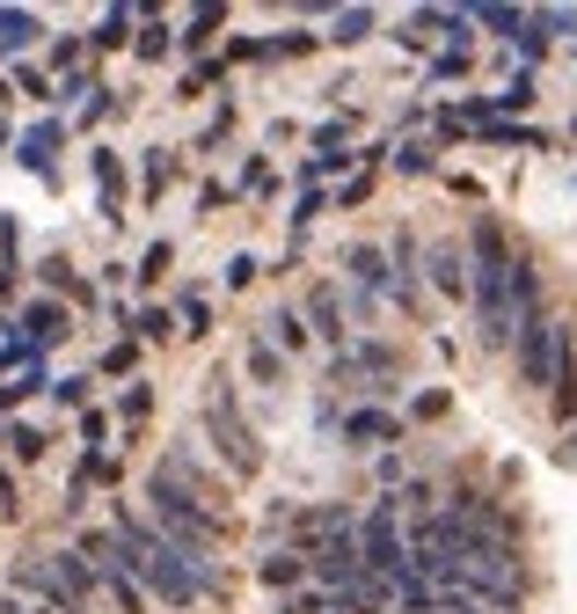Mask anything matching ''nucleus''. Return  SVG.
<instances>
[{
  "label": "nucleus",
  "instance_id": "nucleus-1",
  "mask_svg": "<svg viewBox=\"0 0 577 614\" xmlns=\"http://www.w3.org/2000/svg\"><path fill=\"white\" fill-rule=\"evenodd\" d=\"M512 256L505 249V227L482 220L476 227V315H482V337L490 345H512L519 337V308H512Z\"/></svg>",
  "mask_w": 577,
  "mask_h": 614
},
{
  "label": "nucleus",
  "instance_id": "nucleus-2",
  "mask_svg": "<svg viewBox=\"0 0 577 614\" xmlns=\"http://www.w3.org/2000/svg\"><path fill=\"white\" fill-rule=\"evenodd\" d=\"M446 586H468L476 600H490V607H512V600H519V556L497 549V541H476V549H460V564H454Z\"/></svg>",
  "mask_w": 577,
  "mask_h": 614
},
{
  "label": "nucleus",
  "instance_id": "nucleus-3",
  "mask_svg": "<svg viewBox=\"0 0 577 614\" xmlns=\"http://www.w3.org/2000/svg\"><path fill=\"white\" fill-rule=\"evenodd\" d=\"M205 424H213V440H219V454H227V468L235 475H256V461H264V446H256V432L241 424V410H235V395L213 381V395H205Z\"/></svg>",
  "mask_w": 577,
  "mask_h": 614
},
{
  "label": "nucleus",
  "instance_id": "nucleus-4",
  "mask_svg": "<svg viewBox=\"0 0 577 614\" xmlns=\"http://www.w3.org/2000/svg\"><path fill=\"white\" fill-rule=\"evenodd\" d=\"M563 366H570L563 329H555L549 315H533L527 329H519V373H527V388H555V381H563Z\"/></svg>",
  "mask_w": 577,
  "mask_h": 614
},
{
  "label": "nucleus",
  "instance_id": "nucleus-5",
  "mask_svg": "<svg viewBox=\"0 0 577 614\" xmlns=\"http://www.w3.org/2000/svg\"><path fill=\"white\" fill-rule=\"evenodd\" d=\"M23 329H29V345H59L67 337V308H51V300H37L23 315Z\"/></svg>",
  "mask_w": 577,
  "mask_h": 614
},
{
  "label": "nucleus",
  "instance_id": "nucleus-6",
  "mask_svg": "<svg viewBox=\"0 0 577 614\" xmlns=\"http://www.w3.org/2000/svg\"><path fill=\"white\" fill-rule=\"evenodd\" d=\"M37 37V15H15V8H0V51H23Z\"/></svg>",
  "mask_w": 577,
  "mask_h": 614
},
{
  "label": "nucleus",
  "instance_id": "nucleus-7",
  "mask_svg": "<svg viewBox=\"0 0 577 614\" xmlns=\"http://www.w3.org/2000/svg\"><path fill=\"white\" fill-rule=\"evenodd\" d=\"M51 147H59V124H37V132L23 140V161L29 169H51Z\"/></svg>",
  "mask_w": 577,
  "mask_h": 614
},
{
  "label": "nucleus",
  "instance_id": "nucleus-8",
  "mask_svg": "<svg viewBox=\"0 0 577 614\" xmlns=\"http://www.w3.org/2000/svg\"><path fill=\"white\" fill-rule=\"evenodd\" d=\"M432 286H438V293H460V286H468V278H460V256H454V249H432Z\"/></svg>",
  "mask_w": 577,
  "mask_h": 614
},
{
  "label": "nucleus",
  "instance_id": "nucleus-9",
  "mask_svg": "<svg viewBox=\"0 0 577 614\" xmlns=\"http://www.w3.org/2000/svg\"><path fill=\"white\" fill-rule=\"evenodd\" d=\"M351 270H359V286H387V256L381 249H351Z\"/></svg>",
  "mask_w": 577,
  "mask_h": 614
},
{
  "label": "nucleus",
  "instance_id": "nucleus-10",
  "mask_svg": "<svg viewBox=\"0 0 577 614\" xmlns=\"http://www.w3.org/2000/svg\"><path fill=\"white\" fill-rule=\"evenodd\" d=\"M351 440H395V418H381V410H359V418H351Z\"/></svg>",
  "mask_w": 577,
  "mask_h": 614
},
{
  "label": "nucleus",
  "instance_id": "nucleus-11",
  "mask_svg": "<svg viewBox=\"0 0 577 614\" xmlns=\"http://www.w3.org/2000/svg\"><path fill=\"white\" fill-rule=\"evenodd\" d=\"M96 183H103V205L118 213V191H124V176H118V161H110V154H96Z\"/></svg>",
  "mask_w": 577,
  "mask_h": 614
},
{
  "label": "nucleus",
  "instance_id": "nucleus-12",
  "mask_svg": "<svg viewBox=\"0 0 577 614\" xmlns=\"http://www.w3.org/2000/svg\"><path fill=\"white\" fill-rule=\"evenodd\" d=\"M365 29H373V15H365V8H344L337 15V45H359Z\"/></svg>",
  "mask_w": 577,
  "mask_h": 614
},
{
  "label": "nucleus",
  "instance_id": "nucleus-13",
  "mask_svg": "<svg viewBox=\"0 0 577 614\" xmlns=\"http://www.w3.org/2000/svg\"><path fill=\"white\" fill-rule=\"evenodd\" d=\"M249 373H256V381H278L286 366H278V351H271V345H249Z\"/></svg>",
  "mask_w": 577,
  "mask_h": 614
},
{
  "label": "nucleus",
  "instance_id": "nucleus-14",
  "mask_svg": "<svg viewBox=\"0 0 577 614\" xmlns=\"http://www.w3.org/2000/svg\"><path fill=\"white\" fill-rule=\"evenodd\" d=\"M300 578V556H271L264 564V586H292Z\"/></svg>",
  "mask_w": 577,
  "mask_h": 614
},
{
  "label": "nucleus",
  "instance_id": "nucleus-15",
  "mask_svg": "<svg viewBox=\"0 0 577 614\" xmlns=\"http://www.w3.org/2000/svg\"><path fill=\"white\" fill-rule=\"evenodd\" d=\"M314 322H322V337H344V322H337V300H329V293H314Z\"/></svg>",
  "mask_w": 577,
  "mask_h": 614
},
{
  "label": "nucleus",
  "instance_id": "nucleus-16",
  "mask_svg": "<svg viewBox=\"0 0 577 614\" xmlns=\"http://www.w3.org/2000/svg\"><path fill=\"white\" fill-rule=\"evenodd\" d=\"M15 454H23V461H37V454H45V440H37L29 424H15Z\"/></svg>",
  "mask_w": 577,
  "mask_h": 614
},
{
  "label": "nucleus",
  "instance_id": "nucleus-17",
  "mask_svg": "<svg viewBox=\"0 0 577 614\" xmlns=\"http://www.w3.org/2000/svg\"><path fill=\"white\" fill-rule=\"evenodd\" d=\"M0 614H23V607H15V600H8V592H0Z\"/></svg>",
  "mask_w": 577,
  "mask_h": 614
}]
</instances>
